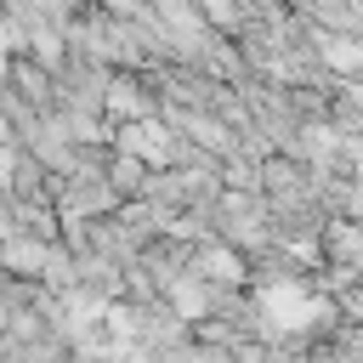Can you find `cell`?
Wrapping results in <instances>:
<instances>
[{
  "instance_id": "8992f818",
  "label": "cell",
  "mask_w": 363,
  "mask_h": 363,
  "mask_svg": "<svg viewBox=\"0 0 363 363\" xmlns=\"http://www.w3.org/2000/svg\"><path fill=\"white\" fill-rule=\"evenodd\" d=\"M108 102H113V113H142V96H136L130 85H113V96H108Z\"/></svg>"
},
{
  "instance_id": "277c9868",
  "label": "cell",
  "mask_w": 363,
  "mask_h": 363,
  "mask_svg": "<svg viewBox=\"0 0 363 363\" xmlns=\"http://www.w3.org/2000/svg\"><path fill=\"white\" fill-rule=\"evenodd\" d=\"M204 278H216V284H238L244 278V261H238V250H204Z\"/></svg>"
},
{
  "instance_id": "5b68a950",
  "label": "cell",
  "mask_w": 363,
  "mask_h": 363,
  "mask_svg": "<svg viewBox=\"0 0 363 363\" xmlns=\"http://www.w3.org/2000/svg\"><path fill=\"white\" fill-rule=\"evenodd\" d=\"M170 301H176V312H182V318H199V312H204V289H199V284H176V289H170Z\"/></svg>"
},
{
  "instance_id": "7a4b0ae2",
  "label": "cell",
  "mask_w": 363,
  "mask_h": 363,
  "mask_svg": "<svg viewBox=\"0 0 363 363\" xmlns=\"http://www.w3.org/2000/svg\"><path fill=\"white\" fill-rule=\"evenodd\" d=\"M125 153H130V159H147V164H170L176 147H170V130H164L159 119H142V113H136V119L125 125Z\"/></svg>"
},
{
  "instance_id": "6da1fadb",
  "label": "cell",
  "mask_w": 363,
  "mask_h": 363,
  "mask_svg": "<svg viewBox=\"0 0 363 363\" xmlns=\"http://www.w3.org/2000/svg\"><path fill=\"white\" fill-rule=\"evenodd\" d=\"M261 318H267V329L289 335V329H312V323H323L329 306L312 301V295H301L295 284H272V289H261Z\"/></svg>"
},
{
  "instance_id": "3957f363",
  "label": "cell",
  "mask_w": 363,
  "mask_h": 363,
  "mask_svg": "<svg viewBox=\"0 0 363 363\" xmlns=\"http://www.w3.org/2000/svg\"><path fill=\"white\" fill-rule=\"evenodd\" d=\"M318 57H323L329 68H340V74H357V68H363V45L346 40V34H323V40H318Z\"/></svg>"
}]
</instances>
